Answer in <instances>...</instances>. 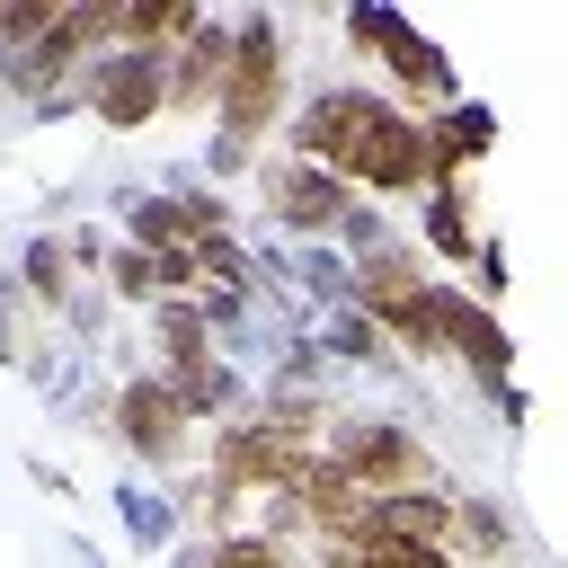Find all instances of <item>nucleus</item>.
Wrapping results in <instances>:
<instances>
[{
	"label": "nucleus",
	"mask_w": 568,
	"mask_h": 568,
	"mask_svg": "<svg viewBox=\"0 0 568 568\" xmlns=\"http://www.w3.org/2000/svg\"><path fill=\"white\" fill-rule=\"evenodd\" d=\"M284 151L346 178L355 195L390 204V195H426V160H417V115L373 89V80H328L284 115Z\"/></svg>",
	"instance_id": "f257e3e1"
},
{
	"label": "nucleus",
	"mask_w": 568,
	"mask_h": 568,
	"mask_svg": "<svg viewBox=\"0 0 568 568\" xmlns=\"http://www.w3.org/2000/svg\"><path fill=\"white\" fill-rule=\"evenodd\" d=\"M284 89H293V53H284L275 9H240L231 18V80H222L213 133L266 151V133H284Z\"/></svg>",
	"instance_id": "f03ea898"
},
{
	"label": "nucleus",
	"mask_w": 568,
	"mask_h": 568,
	"mask_svg": "<svg viewBox=\"0 0 568 568\" xmlns=\"http://www.w3.org/2000/svg\"><path fill=\"white\" fill-rule=\"evenodd\" d=\"M346 44L382 62V80H390V98H399L408 115H444V106L470 98L462 71H453V53H444L435 36H417L399 9H382V0H355V9H346Z\"/></svg>",
	"instance_id": "7ed1b4c3"
},
{
	"label": "nucleus",
	"mask_w": 568,
	"mask_h": 568,
	"mask_svg": "<svg viewBox=\"0 0 568 568\" xmlns=\"http://www.w3.org/2000/svg\"><path fill=\"white\" fill-rule=\"evenodd\" d=\"M257 204H266V222L293 240V248H337V222L355 213V186L346 178H328V169H311V160H293V151H257Z\"/></svg>",
	"instance_id": "20e7f679"
},
{
	"label": "nucleus",
	"mask_w": 568,
	"mask_h": 568,
	"mask_svg": "<svg viewBox=\"0 0 568 568\" xmlns=\"http://www.w3.org/2000/svg\"><path fill=\"white\" fill-rule=\"evenodd\" d=\"M320 453H328L364 497H399V488H435V479H444L435 453L417 444V426H399V417H337Z\"/></svg>",
	"instance_id": "39448f33"
},
{
	"label": "nucleus",
	"mask_w": 568,
	"mask_h": 568,
	"mask_svg": "<svg viewBox=\"0 0 568 568\" xmlns=\"http://www.w3.org/2000/svg\"><path fill=\"white\" fill-rule=\"evenodd\" d=\"M106 435L133 453V479H160V470H178V462L195 453V426H186V408L160 390V373H124V382H115Z\"/></svg>",
	"instance_id": "423d86ee"
},
{
	"label": "nucleus",
	"mask_w": 568,
	"mask_h": 568,
	"mask_svg": "<svg viewBox=\"0 0 568 568\" xmlns=\"http://www.w3.org/2000/svg\"><path fill=\"white\" fill-rule=\"evenodd\" d=\"M80 106L106 124V133H142L169 115V53H133V44H106L89 71H80Z\"/></svg>",
	"instance_id": "0eeeda50"
},
{
	"label": "nucleus",
	"mask_w": 568,
	"mask_h": 568,
	"mask_svg": "<svg viewBox=\"0 0 568 568\" xmlns=\"http://www.w3.org/2000/svg\"><path fill=\"white\" fill-rule=\"evenodd\" d=\"M435 320H444V355H462L479 373V390L515 382V337L488 302H470V284H435Z\"/></svg>",
	"instance_id": "6e6552de"
},
{
	"label": "nucleus",
	"mask_w": 568,
	"mask_h": 568,
	"mask_svg": "<svg viewBox=\"0 0 568 568\" xmlns=\"http://www.w3.org/2000/svg\"><path fill=\"white\" fill-rule=\"evenodd\" d=\"M293 462H302V453H284V444L257 426V408H240V417L213 426V462H204V470L231 479L240 497H275V488H293Z\"/></svg>",
	"instance_id": "1a4fd4ad"
},
{
	"label": "nucleus",
	"mask_w": 568,
	"mask_h": 568,
	"mask_svg": "<svg viewBox=\"0 0 568 568\" xmlns=\"http://www.w3.org/2000/svg\"><path fill=\"white\" fill-rule=\"evenodd\" d=\"M497 151V106L462 98L444 115H417V160H426V186H462V169H479Z\"/></svg>",
	"instance_id": "9d476101"
},
{
	"label": "nucleus",
	"mask_w": 568,
	"mask_h": 568,
	"mask_svg": "<svg viewBox=\"0 0 568 568\" xmlns=\"http://www.w3.org/2000/svg\"><path fill=\"white\" fill-rule=\"evenodd\" d=\"M160 390L186 408V426H195V435H213L222 417H240V408L257 399V390H248V373H240L222 346H213V355H186V364H160Z\"/></svg>",
	"instance_id": "9b49d317"
},
{
	"label": "nucleus",
	"mask_w": 568,
	"mask_h": 568,
	"mask_svg": "<svg viewBox=\"0 0 568 568\" xmlns=\"http://www.w3.org/2000/svg\"><path fill=\"white\" fill-rule=\"evenodd\" d=\"M222 80H231V18H195V36L169 53V115H204L213 124Z\"/></svg>",
	"instance_id": "f8f14e48"
},
{
	"label": "nucleus",
	"mask_w": 568,
	"mask_h": 568,
	"mask_svg": "<svg viewBox=\"0 0 568 568\" xmlns=\"http://www.w3.org/2000/svg\"><path fill=\"white\" fill-rule=\"evenodd\" d=\"M453 488H399V497H373L364 506V532L355 541H426V550H453Z\"/></svg>",
	"instance_id": "ddd939ff"
},
{
	"label": "nucleus",
	"mask_w": 568,
	"mask_h": 568,
	"mask_svg": "<svg viewBox=\"0 0 568 568\" xmlns=\"http://www.w3.org/2000/svg\"><path fill=\"white\" fill-rule=\"evenodd\" d=\"M417 248H426V266H470V248H479L470 186H426L417 195Z\"/></svg>",
	"instance_id": "4468645a"
},
{
	"label": "nucleus",
	"mask_w": 568,
	"mask_h": 568,
	"mask_svg": "<svg viewBox=\"0 0 568 568\" xmlns=\"http://www.w3.org/2000/svg\"><path fill=\"white\" fill-rule=\"evenodd\" d=\"M115 222H124V248H142V257L195 248V240H186V213H178L169 186H124V195H115Z\"/></svg>",
	"instance_id": "2eb2a0df"
},
{
	"label": "nucleus",
	"mask_w": 568,
	"mask_h": 568,
	"mask_svg": "<svg viewBox=\"0 0 568 568\" xmlns=\"http://www.w3.org/2000/svg\"><path fill=\"white\" fill-rule=\"evenodd\" d=\"M18 293L36 311H71L80 302V266H71V231H36L18 248Z\"/></svg>",
	"instance_id": "dca6fc26"
},
{
	"label": "nucleus",
	"mask_w": 568,
	"mask_h": 568,
	"mask_svg": "<svg viewBox=\"0 0 568 568\" xmlns=\"http://www.w3.org/2000/svg\"><path fill=\"white\" fill-rule=\"evenodd\" d=\"M195 0H124L115 9V44H133V53H178L186 36H195Z\"/></svg>",
	"instance_id": "f3484780"
},
{
	"label": "nucleus",
	"mask_w": 568,
	"mask_h": 568,
	"mask_svg": "<svg viewBox=\"0 0 568 568\" xmlns=\"http://www.w3.org/2000/svg\"><path fill=\"white\" fill-rule=\"evenodd\" d=\"M311 346H320L328 364H346V373H390V364H399V355H390V337H382L364 311H320Z\"/></svg>",
	"instance_id": "a211bd4d"
},
{
	"label": "nucleus",
	"mask_w": 568,
	"mask_h": 568,
	"mask_svg": "<svg viewBox=\"0 0 568 568\" xmlns=\"http://www.w3.org/2000/svg\"><path fill=\"white\" fill-rule=\"evenodd\" d=\"M115 524H124L133 550H169V541H178V497H169L160 479H124V488H115Z\"/></svg>",
	"instance_id": "6ab92c4d"
},
{
	"label": "nucleus",
	"mask_w": 568,
	"mask_h": 568,
	"mask_svg": "<svg viewBox=\"0 0 568 568\" xmlns=\"http://www.w3.org/2000/svg\"><path fill=\"white\" fill-rule=\"evenodd\" d=\"M266 257H275V275H293L320 311H355V266H346L337 248H293V257H284V248H266Z\"/></svg>",
	"instance_id": "aec40b11"
},
{
	"label": "nucleus",
	"mask_w": 568,
	"mask_h": 568,
	"mask_svg": "<svg viewBox=\"0 0 568 568\" xmlns=\"http://www.w3.org/2000/svg\"><path fill=\"white\" fill-rule=\"evenodd\" d=\"M142 320H151V346H160V364L213 355V320H204V302H151Z\"/></svg>",
	"instance_id": "412c9836"
},
{
	"label": "nucleus",
	"mask_w": 568,
	"mask_h": 568,
	"mask_svg": "<svg viewBox=\"0 0 568 568\" xmlns=\"http://www.w3.org/2000/svg\"><path fill=\"white\" fill-rule=\"evenodd\" d=\"M169 497H178V524H186V515L204 524V541H222V532H240V488H231V479H213V470H195V479H178Z\"/></svg>",
	"instance_id": "4be33fe9"
},
{
	"label": "nucleus",
	"mask_w": 568,
	"mask_h": 568,
	"mask_svg": "<svg viewBox=\"0 0 568 568\" xmlns=\"http://www.w3.org/2000/svg\"><path fill=\"white\" fill-rule=\"evenodd\" d=\"M515 541V524L497 515V497H462L453 506V559H497Z\"/></svg>",
	"instance_id": "5701e85b"
},
{
	"label": "nucleus",
	"mask_w": 568,
	"mask_h": 568,
	"mask_svg": "<svg viewBox=\"0 0 568 568\" xmlns=\"http://www.w3.org/2000/svg\"><path fill=\"white\" fill-rule=\"evenodd\" d=\"M53 18H62V0H0V62L36 53L53 36Z\"/></svg>",
	"instance_id": "b1692460"
},
{
	"label": "nucleus",
	"mask_w": 568,
	"mask_h": 568,
	"mask_svg": "<svg viewBox=\"0 0 568 568\" xmlns=\"http://www.w3.org/2000/svg\"><path fill=\"white\" fill-rule=\"evenodd\" d=\"M98 284H106L115 302H133V311H151V302H160V275H151V257H142V248H124V240L106 248V266H98Z\"/></svg>",
	"instance_id": "393cba45"
},
{
	"label": "nucleus",
	"mask_w": 568,
	"mask_h": 568,
	"mask_svg": "<svg viewBox=\"0 0 568 568\" xmlns=\"http://www.w3.org/2000/svg\"><path fill=\"white\" fill-rule=\"evenodd\" d=\"M169 195H178V213H186V240H195V248L231 231V204H222V186H204V178H178Z\"/></svg>",
	"instance_id": "a878e982"
},
{
	"label": "nucleus",
	"mask_w": 568,
	"mask_h": 568,
	"mask_svg": "<svg viewBox=\"0 0 568 568\" xmlns=\"http://www.w3.org/2000/svg\"><path fill=\"white\" fill-rule=\"evenodd\" d=\"M328 382V355L311 346V337H284L275 346V373H266V390H320Z\"/></svg>",
	"instance_id": "bb28decb"
},
{
	"label": "nucleus",
	"mask_w": 568,
	"mask_h": 568,
	"mask_svg": "<svg viewBox=\"0 0 568 568\" xmlns=\"http://www.w3.org/2000/svg\"><path fill=\"white\" fill-rule=\"evenodd\" d=\"M213 568H302L284 541H257V532H222L213 541Z\"/></svg>",
	"instance_id": "cd10ccee"
},
{
	"label": "nucleus",
	"mask_w": 568,
	"mask_h": 568,
	"mask_svg": "<svg viewBox=\"0 0 568 568\" xmlns=\"http://www.w3.org/2000/svg\"><path fill=\"white\" fill-rule=\"evenodd\" d=\"M470 302H506V240L497 231H479V248H470Z\"/></svg>",
	"instance_id": "c85d7f7f"
},
{
	"label": "nucleus",
	"mask_w": 568,
	"mask_h": 568,
	"mask_svg": "<svg viewBox=\"0 0 568 568\" xmlns=\"http://www.w3.org/2000/svg\"><path fill=\"white\" fill-rule=\"evenodd\" d=\"M257 541H284V550H293V541H311L302 497H284V488H275V497H257Z\"/></svg>",
	"instance_id": "c756f323"
},
{
	"label": "nucleus",
	"mask_w": 568,
	"mask_h": 568,
	"mask_svg": "<svg viewBox=\"0 0 568 568\" xmlns=\"http://www.w3.org/2000/svg\"><path fill=\"white\" fill-rule=\"evenodd\" d=\"M240 169H257V151H248V142H231V133H213V142H204V178L222 186V178H240Z\"/></svg>",
	"instance_id": "7c9ffc66"
},
{
	"label": "nucleus",
	"mask_w": 568,
	"mask_h": 568,
	"mask_svg": "<svg viewBox=\"0 0 568 568\" xmlns=\"http://www.w3.org/2000/svg\"><path fill=\"white\" fill-rule=\"evenodd\" d=\"M488 399H497V417H506V426H524V417H532V408H524V390H515V382H497V390H488Z\"/></svg>",
	"instance_id": "2f4dec72"
},
{
	"label": "nucleus",
	"mask_w": 568,
	"mask_h": 568,
	"mask_svg": "<svg viewBox=\"0 0 568 568\" xmlns=\"http://www.w3.org/2000/svg\"><path fill=\"white\" fill-rule=\"evenodd\" d=\"M169 568H213V541H169Z\"/></svg>",
	"instance_id": "473e14b6"
},
{
	"label": "nucleus",
	"mask_w": 568,
	"mask_h": 568,
	"mask_svg": "<svg viewBox=\"0 0 568 568\" xmlns=\"http://www.w3.org/2000/svg\"><path fill=\"white\" fill-rule=\"evenodd\" d=\"M0 364H18V328H9V311H0Z\"/></svg>",
	"instance_id": "72a5a7b5"
},
{
	"label": "nucleus",
	"mask_w": 568,
	"mask_h": 568,
	"mask_svg": "<svg viewBox=\"0 0 568 568\" xmlns=\"http://www.w3.org/2000/svg\"><path fill=\"white\" fill-rule=\"evenodd\" d=\"M80 568H106V559H98V550H89V541H80Z\"/></svg>",
	"instance_id": "f704fd0d"
}]
</instances>
